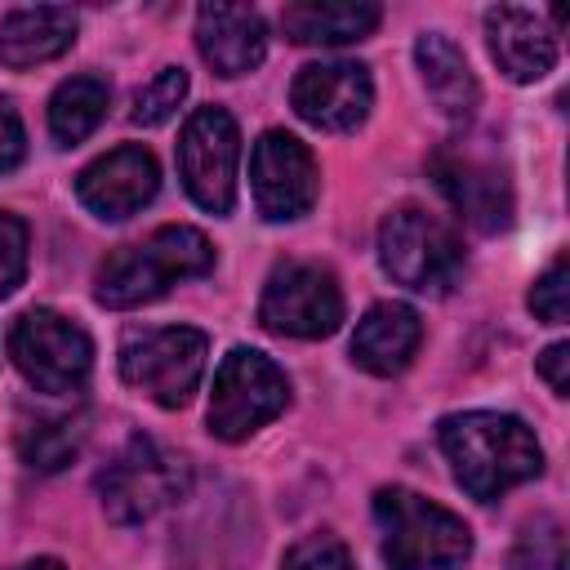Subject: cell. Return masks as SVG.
<instances>
[{"instance_id": "cell-1", "label": "cell", "mask_w": 570, "mask_h": 570, "mask_svg": "<svg viewBox=\"0 0 570 570\" xmlns=\"http://www.w3.org/2000/svg\"><path fill=\"white\" fill-rule=\"evenodd\" d=\"M436 436L454 468V481L481 503L543 472V450L517 414H499V410L450 414L441 419Z\"/></svg>"}, {"instance_id": "cell-2", "label": "cell", "mask_w": 570, "mask_h": 570, "mask_svg": "<svg viewBox=\"0 0 570 570\" xmlns=\"http://www.w3.org/2000/svg\"><path fill=\"white\" fill-rule=\"evenodd\" d=\"M209 267H214V245L205 240V232L169 223V227H156L147 240H134L107 254L94 281V298L102 307H142L169 294L178 281L205 276Z\"/></svg>"}, {"instance_id": "cell-3", "label": "cell", "mask_w": 570, "mask_h": 570, "mask_svg": "<svg viewBox=\"0 0 570 570\" xmlns=\"http://www.w3.org/2000/svg\"><path fill=\"white\" fill-rule=\"evenodd\" d=\"M374 521L387 570H450L472 557V530L463 517L405 485H383L374 494Z\"/></svg>"}, {"instance_id": "cell-4", "label": "cell", "mask_w": 570, "mask_h": 570, "mask_svg": "<svg viewBox=\"0 0 570 570\" xmlns=\"http://www.w3.org/2000/svg\"><path fill=\"white\" fill-rule=\"evenodd\" d=\"M187 481L191 472L183 454L165 450L151 436H129L116 459L98 472V499L116 525H138L178 503L187 494Z\"/></svg>"}, {"instance_id": "cell-5", "label": "cell", "mask_w": 570, "mask_h": 570, "mask_svg": "<svg viewBox=\"0 0 570 570\" xmlns=\"http://www.w3.org/2000/svg\"><path fill=\"white\" fill-rule=\"evenodd\" d=\"M209 338L191 325L129 330L120 343V379L165 410H183L200 387Z\"/></svg>"}, {"instance_id": "cell-6", "label": "cell", "mask_w": 570, "mask_h": 570, "mask_svg": "<svg viewBox=\"0 0 570 570\" xmlns=\"http://www.w3.org/2000/svg\"><path fill=\"white\" fill-rule=\"evenodd\" d=\"M379 263L396 285H405L414 294H450L463 276V249H459L454 232L414 205L383 218Z\"/></svg>"}, {"instance_id": "cell-7", "label": "cell", "mask_w": 570, "mask_h": 570, "mask_svg": "<svg viewBox=\"0 0 570 570\" xmlns=\"http://www.w3.org/2000/svg\"><path fill=\"white\" fill-rule=\"evenodd\" d=\"M9 356L36 392L62 396L85 387L94 365V343L71 316L53 307H31L9 330Z\"/></svg>"}, {"instance_id": "cell-8", "label": "cell", "mask_w": 570, "mask_h": 570, "mask_svg": "<svg viewBox=\"0 0 570 570\" xmlns=\"http://www.w3.org/2000/svg\"><path fill=\"white\" fill-rule=\"evenodd\" d=\"M289 405V379L285 370L254 352V347H232L214 374L209 392V432L218 441H245L263 423H272Z\"/></svg>"}, {"instance_id": "cell-9", "label": "cell", "mask_w": 570, "mask_h": 570, "mask_svg": "<svg viewBox=\"0 0 570 570\" xmlns=\"http://www.w3.org/2000/svg\"><path fill=\"white\" fill-rule=\"evenodd\" d=\"M258 321L285 338H325L343 325V289L321 263H281L263 285Z\"/></svg>"}, {"instance_id": "cell-10", "label": "cell", "mask_w": 570, "mask_h": 570, "mask_svg": "<svg viewBox=\"0 0 570 570\" xmlns=\"http://www.w3.org/2000/svg\"><path fill=\"white\" fill-rule=\"evenodd\" d=\"M240 134L223 107H196L178 134V178L205 214H227L236 200Z\"/></svg>"}, {"instance_id": "cell-11", "label": "cell", "mask_w": 570, "mask_h": 570, "mask_svg": "<svg viewBox=\"0 0 570 570\" xmlns=\"http://www.w3.org/2000/svg\"><path fill=\"white\" fill-rule=\"evenodd\" d=\"M249 183H254V205L272 223L303 218L316 205L321 191V169L316 156L285 129H267L254 142L249 156Z\"/></svg>"}, {"instance_id": "cell-12", "label": "cell", "mask_w": 570, "mask_h": 570, "mask_svg": "<svg viewBox=\"0 0 570 570\" xmlns=\"http://www.w3.org/2000/svg\"><path fill=\"white\" fill-rule=\"evenodd\" d=\"M289 102L307 125L325 134H352L356 125H365L374 107V80L361 62H347V58L307 62L289 85Z\"/></svg>"}, {"instance_id": "cell-13", "label": "cell", "mask_w": 570, "mask_h": 570, "mask_svg": "<svg viewBox=\"0 0 570 570\" xmlns=\"http://www.w3.org/2000/svg\"><path fill=\"white\" fill-rule=\"evenodd\" d=\"M428 169H432L441 196L476 232H503L512 223V187L490 156H476L468 147H441Z\"/></svg>"}, {"instance_id": "cell-14", "label": "cell", "mask_w": 570, "mask_h": 570, "mask_svg": "<svg viewBox=\"0 0 570 570\" xmlns=\"http://www.w3.org/2000/svg\"><path fill=\"white\" fill-rule=\"evenodd\" d=\"M160 187V169H156V156L147 147H116L107 156H98L94 165L80 169L76 178V196L89 214L98 218H129L138 214Z\"/></svg>"}, {"instance_id": "cell-15", "label": "cell", "mask_w": 570, "mask_h": 570, "mask_svg": "<svg viewBox=\"0 0 570 570\" xmlns=\"http://www.w3.org/2000/svg\"><path fill=\"white\" fill-rule=\"evenodd\" d=\"M485 40L499 71L517 85H534L557 67V36L543 27L539 13L521 4H499L485 13Z\"/></svg>"}, {"instance_id": "cell-16", "label": "cell", "mask_w": 570, "mask_h": 570, "mask_svg": "<svg viewBox=\"0 0 570 570\" xmlns=\"http://www.w3.org/2000/svg\"><path fill=\"white\" fill-rule=\"evenodd\" d=\"M196 45L200 58L218 76H245L267 53V27L258 9L245 4H200L196 9Z\"/></svg>"}, {"instance_id": "cell-17", "label": "cell", "mask_w": 570, "mask_h": 570, "mask_svg": "<svg viewBox=\"0 0 570 570\" xmlns=\"http://www.w3.org/2000/svg\"><path fill=\"white\" fill-rule=\"evenodd\" d=\"M419 338H423V325H419V312L410 303H374L361 321H356V334H352V361L379 379H392L410 365V356L419 352Z\"/></svg>"}, {"instance_id": "cell-18", "label": "cell", "mask_w": 570, "mask_h": 570, "mask_svg": "<svg viewBox=\"0 0 570 570\" xmlns=\"http://www.w3.org/2000/svg\"><path fill=\"white\" fill-rule=\"evenodd\" d=\"M76 40V9L67 4H36L13 9L0 22V62L9 71H27L40 62H53Z\"/></svg>"}, {"instance_id": "cell-19", "label": "cell", "mask_w": 570, "mask_h": 570, "mask_svg": "<svg viewBox=\"0 0 570 570\" xmlns=\"http://www.w3.org/2000/svg\"><path fill=\"white\" fill-rule=\"evenodd\" d=\"M383 9L370 0H303L281 9V27L294 45H352L379 27Z\"/></svg>"}, {"instance_id": "cell-20", "label": "cell", "mask_w": 570, "mask_h": 570, "mask_svg": "<svg viewBox=\"0 0 570 570\" xmlns=\"http://www.w3.org/2000/svg\"><path fill=\"white\" fill-rule=\"evenodd\" d=\"M414 62H419V76H423V89L432 94V102L441 107V116L450 120H468L476 111V76L463 58V49L441 36V31H428L419 36L414 45Z\"/></svg>"}, {"instance_id": "cell-21", "label": "cell", "mask_w": 570, "mask_h": 570, "mask_svg": "<svg viewBox=\"0 0 570 570\" xmlns=\"http://www.w3.org/2000/svg\"><path fill=\"white\" fill-rule=\"evenodd\" d=\"M107 102H111V89L102 76H71L53 89L49 98V134L62 142V147H76L80 138H89L98 129V120L107 116Z\"/></svg>"}, {"instance_id": "cell-22", "label": "cell", "mask_w": 570, "mask_h": 570, "mask_svg": "<svg viewBox=\"0 0 570 570\" xmlns=\"http://www.w3.org/2000/svg\"><path fill=\"white\" fill-rule=\"evenodd\" d=\"M80 419L62 414V419H40V423H27L22 436H18V450L27 459V468L36 472H58L62 463H71V454L80 450Z\"/></svg>"}, {"instance_id": "cell-23", "label": "cell", "mask_w": 570, "mask_h": 570, "mask_svg": "<svg viewBox=\"0 0 570 570\" xmlns=\"http://www.w3.org/2000/svg\"><path fill=\"white\" fill-rule=\"evenodd\" d=\"M187 98V71L183 67H160L156 80H147L138 94H134V107H129V120L151 129V125H165L178 102Z\"/></svg>"}, {"instance_id": "cell-24", "label": "cell", "mask_w": 570, "mask_h": 570, "mask_svg": "<svg viewBox=\"0 0 570 570\" xmlns=\"http://www.w3.org/2000/svg\"><path fill=\"white\" fill-rule=\"evenodd\" d=\"M508 570H570L566 561V530L557 521H534L517 552L508 557Z\"/></svg>"}, {"instance_id": "cell-25", "label": "cell", "mask_w": 570, "mask_h": 570, "mask_svg": "<svg viewBox=\"0 0 570 570\" xmlns=\"http://www.w3.org/2000/svg\"><path fill=\"white\" fill-rule=\"evenodd\" d=\"M27 223L9 209H0V298H9L27 276Z\"/></svg>"}, {"instance_id": "cell-26", "label": "cell", "mask_w": 570, "mask_h": 570, "mask_svg": "<svg viewBox=\"0 0 570 570\" xmlns=\"http://www.w3.org/2000/svg\"><path fill=\"white\" fill-rule=\"evenodd\" d=\"M530 312H534L539 321H548V325H561V321H566V312H570L566 254H561V258H552V263H548V272L534 281V289H530Z\"/></svg>"}, {"instance_id": "cell-27", "label": "cell", "mask_w": 570, "mask_h": 570, "mask_svg": "<svg viewBox=\"0 0 570 570\" xmlns=\"http://www.w3.org/2000/svg\"><path fill=\"white\" fill-rule=\"evenodd\" d=\"M281 570H352V557L334 534H307L285 552Z\"/></svg>"}, {"instance_id": "cell-28", "label": "cell", "mask_w": 570, "mask_h": 570, "mask_svg": "<svg viewBox=\"0 0 570 570\" xmlns=\"http://www.w3.org/2000/svg\"><path fill=\"white\" fill-rule=\"evenodd\" d=\"M27 156V134L9 98H0V174H13Z\"/></svg>"}, {"instance_id": "cell-29", "label": "cell", "mask_w": 570, "mask_h": 570, "mask_svg": "<svg viewBox=\"0 0 570 570\" xmlns=\"http://www.w3.org/2000/svg\"><path fill=\"white\" fill-rule=\"evenodd\" d=\"M539 374L548 379V387L557 396H570V343H552L543 356H539Z\"/></svg>"}, {"instance_id": "cell-30", "label": "cell", "mask_w": 570, "mask_h": 570, "mask_svg": "<svg viewBox=\"0 0 570 570\" xmlns=\"http://www.w3.org/2000/svg\"><path fill=\"white\" fill-rule=\"evenodd\" d=\"M22 570H62V561H53V557H36V561H27Z\"/></svg>"}]
</instances>
